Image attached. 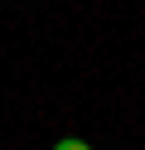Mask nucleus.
<instances>
[{"instance_id":"nucleus-1","label":"nucleus","mask_w":145,"mask_h":150,"mask_svg":"<svg viewBox=\"0 0 145 150\" xmlns=\"http://www.w3.org/2000/svg\"><path fill=\"white\" fill-rule=\"evenodd\" d=\"M53 150H92V145H87V140H77V136H68V140H58Z\"/></svg>"}]
</instances>
